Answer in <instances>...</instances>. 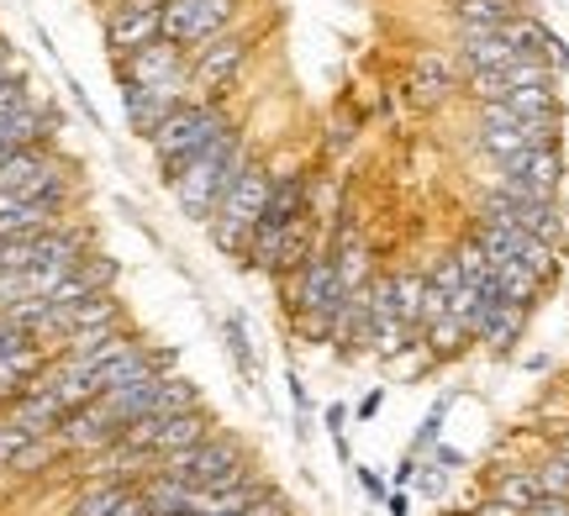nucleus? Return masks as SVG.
Listing matches in <instances>:
<instances>
[{
	"label": "nucleus",
	"mask_w": 569,
	"mask_h": 516,
	"mask_svg": "<svg viewBox=\"0 0 569 516\" xmlns=\"http://www.w3.org/2000/svg\"><path fill=\"white\" fill-rule=\"evenodd\" d=\"M422 458H432V464H438V469H448V475H453V469H469V454H465V448H453V443H432Z\"/></svg>",
	"instance_id": "nucleus-31"
},
{
	"label": "nucleus",
	"mask_w": 569,
	"mask_h": 516,
	"mask_svg": "<svg viewBox=\"0 0 569 516\" xmlns=\"http://www.w3.org/2000/svg\"><path fill=\"white\" fill-rule=\"evenodd\" d=\"M259 148H253V132H248L243 122L238 127H227L217 143H206L190 164L169 180V195H174V206H180L184 222H196V227H206L211 222V211L222 206V195L232 190V180L243 174V164L253 159Z\"/></svg>",
	"instance_id": "nucleus-1"
},
{
	"label": "nucleus",
	"mask_w": 569,
	"mask_h": 516,
	"mask_svg": "<svg viewBox=\"0 0 569 516\" xmlns=\"http://www.w3.org/2000/svg\"><path fill=\"white\" fill-rule=\"evenodd\" d=\"M253 464H259V458L248 448V437L232 433V427H217V433H206L196 448L163 458L159 469L174 475L180 485H190V490H222V485H232L238 475H248Z\"/></svg>",
	"instance_id": "nucleus-5"
},
{
	"label": "nucleus",
	"mask_w": 569,
	"mask_h": 516,
	"mask_svg": "<svg viewBox=\"0 0 569 516\" xmlns=\"http://www.w3.org/2000/svg\"><path fill=\"white\" fill-rule=\"evenodd\" d=\"M411 485H417V496H422V500H443L448 496V469H438L432 458H422V469H417V479H411Z\"/></svg>",
	"instance_id": "nucleus-28"
},
{
	"label": "nucleus",
	"mask_w": 569,
	"mask_h": 516,
	"mask_svg": "<svg viewBox=\"0 0 569 516\" xmlns=\"http://www.w3.org/2000/svg\"><path fill=\"white\" fill-rule=\"evenodd\" d=\"M0 249H6V237H0Z\"/></svg>",
	"instance_id": "nucleus-39"
},
{
	"label": "nucleus",
	"mask_w": 569,
	"mask_h": 516,
	"mask_svg": "<svg viewBox=\"0 0 569 516\" xmlns=\"http://www.w3.org/2000/svg\"><path fill=\"white\" fill-rule=\"evenodd\" d=\"M417 469H422V458H417V454H401V458H396V469H390V485H396V490H411Z\"/></svg>",
	"instance_id": "nucleus-32"
},
{
	"label": "nucleus",
	"mask_w": 569,
	"mask_h": 516,
	"mask_svg": "<svg viewBox=\"0 0 569 516\" xmlns=\"http://www.w3.org/2000/svg\"><path fill=\"white\" fill-rule=\"evenodd\" d=\"M222 343H227L232 370L243 374V385L253 391V385H259V358H253V337H248V322H243V316H222Z\"/></svg>",
	"instance_id": "nucleus-25"
},
{
	"label": "nucleus",
	"mask_w": 569,
	"mask_h": 516,
	"mask_svg": "<svg viewBox=\"0 0 569 516\" xmlns=\"http://www.w3.org/2000/svg\"><path fill=\"white\" fill-rule=\"evenodd\" d=\"M528 516H569V500H559V496H538L528 506Z\"/></svg>",
	"instance_id": "nucleus-36"
},
{
	"label": "nucleus",
	"mask_w": 569,
	"mask_h": 516,
	"mask_svg": "<svg viewBox=\"0 0 569 516\" xmlns=\"http://www.w3.org/2000/svg\"><path fill=\"white\" fill-rule=\"evenodd\" d=\"M122 433H127V427L117 422V412L106 406L101 395H96V401H84V406H74V412H69L59 427H53V437H59L63 458L101 454V448H111V443H117Z\"/></svg>",
	"instance_id": "nucleus-11"
},
{
	"label": "nucleus",
	"mask_w": 569,
	"mask_h": 516,
	"mask_svg": "<svg viewBox=\"0 0 569 516\" xmlns=\"http://www.w3.org/2000/svg\"><path fill=\"white\" fill-rule=\"evenodd\" d=\"M269 190H274V159L253 153L243 164V174L232 180V190L222 195V206L211 211V222H206V237H211V249L222 259L243 264L248 237H253V227H259V216L269 206Z\"/></svg>",
	"instance_id": "nucleus-3"
},
{
	"label": "nucleus",
	"mask_w": 569,
	"mask_h": 516,
	"mask_svg": "<svg viewBox=\"0 0 569 516\" xmlns=\"http://www.w3.org/2000/svg\"><path fill=\"white\" fill-rule=\"evenodd\" d=\"M111 74H117V84H169V80H184V74H190V53H184L180 42L153 38L148 48H138V53L111 59Z\"/></svg>",
	"instance_id": "nucleus-13"
},
{
	"label": "nucleus",
	"mask_w": 569,
	"mask_h": 516,
	"mask_svg": "<svg viewBox=\"0 0 569 516\" xmlns=\"http://www.w3.org/2000/svg\"><path fill=\"white\" fill-rule=\"evenodd\" d=\"M448 406H453V395H438V401H432V412L422 416V427H417V437H411V448H407V454L422 458L427 448H432V443L443 437V416H448Z\"/></svg>",
	"instance_id": "nucleus-27"
},
{
	"label": "nucleus",
	"mask_w": 569,
	"mask_h": 516,
	"mask_svg": "<svg viewBox=\"0 0 569 516\" xmlns=\"http://www.w3.org/2000/svg\"><path fill=\"white\" fill-rule=\"evenodd\" d=\"M59 316H63V337L69 332H106V327H127L132 322L122 290H101V295H90L80 306H59Z\"/></svg>",
	"instance_id": "nucleus-18"
},
{
	"label": "nucleus",
	"mask_w": 569,
	"mask_h": 516,
	"mask_svg": "<svg viewBox=\"0 0 569 516\" xmlns=\"http://www.w3.org/2000/svg\"><path fill=\"white\" fill-rule=\"evenodd\" d=\"M159 27H163V6L117 0V6H106V21H101L106 53H111V59H127V53H138V48H148V42L159 38Z\"/></svg>",
	"instance_id": "nucleus-14"
},
{
	"label": "nucleus",
	"mask_w": 569,
	"mask_h": 516,
	"mask_svg": "<svg viewBox=\"0 0 569 516\" xmlns=\"http://www.w3.org/2000/svg\"><path fill=\"white\" fill-rule=\"evenodd\" d=\"M459 90H465V74H459V63H453L448 48H422V53L407 63V90H401V95H407L417 111H438V105H448Z\"/></svg>",
	"instance_id": "nucleus-10"
},
{
	"label": "nucleus",
	"mask_w": 569,
	"mask_h": 516,
	"mask_svg": "<svg viewBox=\"0 0 569 516\" xmlns=\"http://www.w3.org/2000/svg\"><path fill=\"white\" fill-rule=\"evenodd\" d=\"M63 216H74V211L59 206V201H38V195H11V190H0V237H6V243L38 237V232L59 227Z\"/></svg>",
	"instance_id": "nucleus-16"
},
{
	"label": "nucleus",
	"mask_w": 569,
	"mask_h": 516,
	"mask_svg": "<svg viewBox=\"0 0 569 516\" xmlns=\"http://www.w3.org/2000/svg\"><path fill=\"white\" fill-rule=\"evenodd\" d=\"M274 295H280L284 322H290V316H301V311H338L343 306V285H338V269H332L327 243L311 253L301 269L280 274V280H274Z\"/></svg>",
	"instance_id": "nucleus-8"
},
{
	"label": "nucleus",
	"mask_w": 569,
	"mask_h": 516,
	"mask_svg": "<svg viewBox=\"0 0 569 516\" xmlns=\"http://www.w3.org/2000/svg\"><path fill=\"white\" fill-rule=\"evenodd\" d=\"M348 416H353V406H343V401L327 406V433H332V443H338V454L343 458H348Z\"/></svg>",
	"instance_id": "nucleus-30"
},
{
	"label": "nucleus",
	"mask_w": 569,
	"mask_h": 516,
	"mask_svg": "<svg viewBox=\"0 0 569 516\" xmlns=\"http://www.w3.org/2000/svg\"><path fill=\"white\" fill-rule=\"evenodd\" d=\"M259 42H264V27L259 21H238V27L217 32L211 42L190 48V84H196V95L232 101V90L243 84L248 63L259 59Z\"/></svg>",
	"instance_id": "nucleus-4"
},
{
	"label": "nucleus",
	"mask_w": 569,
	"mask_h": 516,
	"mask_svg": "<svg viewBox=\"0 0 569 516\" xmlns=\"http://www.w3.org/2000/svg\"><path fill=\"white\" fill-rule=\"evenodd\" d=\"M243 11H248V0H163L159 38L180 42L184 53H190V48L211 42L217 32L238 27V21H243Z\"/></svg>",
	"instance_id": "nucleus-7"
},
{
	"label": "nucleus",
	"mask_w": 569,
	"mask_h": 516,
	"mask_svg": "<svg viewBox=\"0 0 569 516\" xmlns=\"http://www.w3.org/2000/svg\"><path fill=\"white\" fill-rule=\"evenodd\" d=\"M386 370L396 374V380H407V385H417V380H427V374L438 370V358H432V353H427L422 343H411V348H401L396 358H390Z\"/></svg>",
	"instance_id": "nucleus-26"
},
{
	"label": "nucleus",
	"mask_w": 569,
	"mask_h": 516,
	"mask_svg": "<svg viewBox=\"0 0 569 516\" xmlns=\"http://www.w3.org/2000/svg\"><path fill=\"white\" fill-rule=\"evenodd\" d=\"M380 406H386V391H369L359 406H353V422H375L380 416Z\"/></svg>",
	"instance_id": "nucleus-35"
},
{
	"label": "nucleus",
	"mask_w": 569,
	"mask_h": 516,
	"mask_svg": "<svg viewBox=\"0 0 569 516\" xmlns=\"http://www.w3.org/2000/svg\"><path fill=\"white\" fill-rule=\"evenodd\" d=\"M528 322H532V311H522V306H501L490 311V322L480 327V337H475V348H486L490 358H511L517 353V343L528 337Z\"/></svg>",
	"instance_id": "nucleus-20"
},
{
	"label": "nucleus",
	"mask_w": 569,
	"mask_h": 516,
	"mask_svg": "<svg viewBox=\"0 0 569 516\" xmlns=\"http://www.w3.org/2000/svg\"><path fill=\"white\" fill-rule=\"evenodd\" d=\"M443 11L453 27H511L517 17H528V0H453Z\"/></svg>",
	"instance_id": "nucleus-22"
},
{
	"label": "nucleus",
	"mask_w": 569,
	"mask_h": 516,
	"mask_svg": "<svg viewBox=\"0 0 569 516\" xmlns=\"http://www.w3.org/2000/svg\"><path fill=\"white\" fill-rule=\"evenodd\" d=\"M459 516H522L517 506H507V500H490V496H480L469 512H459Z\"/></svg>",
	"instance_id": "nucleus-34"
},
{
	"label": "nucleus",
	"mask_w": 569,
	"mask_h": 516,
	"mask_svg": "<svg viewBox=\"0 0 569 516\" xmlns=\"http://www.w3.org/2000/svg\"><path fill=\"white\" fill-rule=\"evenodd\" d=\"M565 185V148L559 143H532L522 153H511L507 164H496L490 190H507L517 201H559Z\"/></svg>",
	"instance_id": "nucleus-6"
},
{
	"label": "nucleus",
	"mask_w": 569,
	"mask_h": 516,
	"mask_svg": "<svg viewBox=\"0 0 569 516\" xmlns=\"http://www.w3.org/2000/svg\"><path fill=\"white\" fill-rule=\"evenodd\" d=\"M27 343H38V337H32V332L21 327V322L11 316V311L0 306V353H17V348H27Z\"/></svg>",
	"instance_id": "nucleus-29"
},
{
	"label": "nucleus",
	"mask_w": 569,
	"mask_h": 516,
	"mask_svg": "<svg viewBox=\"0 0 569 516\" xmlns=\"http://www.w3.org/2000/svg\"><path fill=\"white\" fill-rule=\"evenodd\" d=\"M386 506H390V516H407L411 512V496H407V490H396V496H386Z\"/></svg>",
	"instance_id": "nucleus-37"
},
{
	"label": "nucleus",
	"mask_w": 569,
	"mask_h": 516,
	"mask_svg": "<svg viewBox=\"0 0 569 516\" xmlns=\"http://www.w3.org/2000/svg\"><path fill=\"white\" fill-rule=\"evenodd\" d=\"M480 216H496V222H511V227H522L528 237H538V243H549V249L565 253V211H559V201H517V195H507V190H486L480 195Z\"/></svg>",
	"instance_id": "nucleus-9"
},
{
	"label": "nucleus",
	"mask_w": 569,
	"mask_h": 516,
	"mask_svg": "<svg viewBox=\"0 0 569 516\" xmlns=\"http://www.w3.org/2000/svg\"><path fill=\"white\" fill-rule=\"evenodd\" d=\"M359 490H365V496L375 500V506H380V500L390 496V485H386V479H380V475H375L369 464H365V469H359Z\"/></svg>",
	"instance_id": "nucleus-33"
},
{
	"label": "nucleus",
	"mask_w": 569,
	"mask_h": 516,
	"mask_svg": "<svg viewBox=\"0 0 569 516\" xmlns=\"http://www.w3.org/2000/svg\"><path fill=\"white\" fill-rule=\"evenodd\" d=\"M127 496H138V485H117V479H90V485H74V500L63 516H111Z\"/></svg>",
	"instance_id": "nucleus-24"
},
{
	"label": "nucleus",
	"mask_w": 569,
	"mask_h": 516,
	"mask_svg": "<svg viewBox=\"0 0 569 516\" xmlns=\"http://www.w3.org/2000/svg\"><path fill=\"white\" fill-rule=\"evenodd\" d=\"M417 343H422V348L432 353V358H438V370H443V364H453V358H465V353L475 348V337H469V327L459 322V316H453V311H443L438 322H427Z\"/></svg>",
	"instance_id": "nucleus-23"
},
{
	"label": "nucleus",
	"mask_w": 569,
	"mask_h": 516,
	"mask_svg": "<svg viewBox=\"0 0 569 516\" xmlns=\"http://www.w3.org/2000/svg\"><path fill=\"white\" fill-rule=\"evenodd\" d=\"M48 358L53 353L42 348V343H27L17 353H0V406H11L21 391H32V380L48 370Z\"/></svg>",
	"instance_id": "nucleus-21"
},
{
	"label": "nucleus",
	"mask_w": 569,
	"mask_h": 516,
	"mask_svg": "<svg viewBox=\"0 0 569 516\" xmlns=\"http://www.w3.org/2000/svg\"><path fill=\"white\" fill-rule=\"evenodd\" d=\"M96 6H117V0H96Z\"/></svg>",
	"instance_id": "nucleus-38"
},
{
	"label": "nucleus",
	"mask_w": 569,
	"mask_h": 516,
	"mask_svg": "<svg viewBox=\"0 0 569 516\" xmlns=\"http://www.w3.org/2000/svg\"><path fill=\"white\" fill-rule=\"evenodd\" d=\"M117 280H122V264L111 259V253H101V249H90L80 259V264L69 269L59 280V290L48 295L53 306H80V301H90V295H101V290H117Z\"/></svg>",
	"instance_id": "nucleus-17"
},
{
	"label": "nucleus",
	"mask_w": 569,
	"mask_h": 516,
	"mask_svg": "<svg viewBox=\"0 0 569 516\" xmlns=\"http://www.w3.org/2000/svg\"><path fill=\"white\" fill-rule=\"evenodd\" d=\"M238 105L232 101H211V95H190L184 105H174L159 127H153V138H148V153H153V169H159V180L169 185L174 174H180L206 143H217L227 127H238Z\"/></svg>",
	"instance_id": "nucleus-2"
},
{
	"label": "nucleus",
	"mask_w": 569,
	"mask_h": 516,
	"mask_svg": "<svg viewBox=\"0 0 569 516\" xmlns=\"http://www.w3.org/2000/svg\"><path fill=\"white\" fill-rule=\"evenodd\" d=\"M453 63L459 74H490V69H507L517 59V42L507 27H453Z\"/></svg>",
	"instance_id": "nucleus-15"
},
{
	"label": "nucleus",
	"mask_w": 569,
	"mask_h": 516,
	"mask_svg": "<svg viewBox=\"0 0 569 516\" xmlns=\"http://www.w3.org/2000/svg\"><path fill=\"white\" fill-rule=\"evenodd\" d=\"M480 496L490 500H507V506H517V512L528 516V506L543 490H538V475H532L528 458H517V464H486V490Z\"/></svg>",
	"instance_id": "nucleus-19"
},
{
	"label": "nucleus",
	"mask_w": 569,
	"mask_h": 516,
	"mask_svg": "<svg viewBox=\"0 0 569 516\" xmlns=\"http://www.w3.org/2000/svg\"><path fill=\"white\" fill-rule=\"evenodd\" d=\"M196 95V84H190V74L184 80H169V84H122V117L127 127L138 132L142 143L153 138V127L174 111V105H184Z\"/></svg>",
	"instance_id": "nucleus-12"
}]
</instances>
